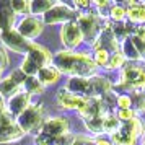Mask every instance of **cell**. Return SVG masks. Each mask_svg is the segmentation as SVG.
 <instances>
[{
    "label": "cell",
    "mask_w": 145,
    "mask_h": 145,
    "mask_svg": "<svg viewBox=\"0 0 145 145\" xmlns=\"http://www.w3.org/2000/svg\"><path fill=\"white\" fill-rule=\"evenodd\" d=\"M38 80L42 85H52V83H56L59 80V69L57 67H51V65L42 67L38 72Z\"/></svg>",
    "instance_id": "16"
},
{
    "label": "cell",
    "mask_w": 145,
    "mask_h": 145,
    "mask_svg": "<svg viewBox=\"0 0 145 145\" xmlns=\"http://www.w3.org/2000/svg\"><path fill=\"white\" fill-rule=\"evenodd\" d=\"M96 145H111L108 140H105V138H99L98 142H96Z\"/></svg>",
    "instance_id": "34"
},
{
    "label": "cell",
    "mask_w": 145,
    "mask_h": 145,
    "mask_svg": "<svg viewBox=\"0 0 145 145\" xmlns=\"http://www.w3.org/2000/svg\"><path fill=\"white\" fill-rule=\"evenodd\" d=\"M25 86H26V91H33V93L42 91V83L38 78H34V77H28L26 82H25Z\"/></svg>",
    "instance_id": "21"
},
{
    "label": "cell",
    "mask_w": 145,
    "mask_h": 145,
    "mask_svg": "<svg viewBox=\"0 0 145 145\" xmlns=\"http://www.w3.org/2000/svg\"><path fill=\"white\" fill-rule=\"evenodd\" d=\"M2 145H10V144H2ZM13 145H16V144H13Z\"/></svg>",
    "instance_id": "36"
},
{
    "label": "cell",
    "mask_w": 145,
    "mask_h": 145,
    "mask_svg": "<svg viewBox=\"0 0 145 145\" xmlns=\"http://www.w3.org/2000/svg\"><path fill=\"white\" fill-rule=\"evenodd\" d=\"M109 62V56H108V51L103 49V47H99L98 51H96V64L99 65H106Z\"/></svg>",
    "instance_id": "23"
},
{
    "label": "cell",
    "mask_w": 145,
    "mask_h": 145,
    "mask_svg": "<svg viewBox=\"0 0 145 145\" xmlns=\"http://www.w3.org/2000/svg\"><path fill=\"white\" fill-rule=\"evenodd\" d=\"M127 16H129V20L131 21H140V5H137V7H132L127 10Z\"/></svg>",
    "instance_id": "25"
},
{
    "label": "cell",
    "mask_w": 145,
    "mask_h": 145,
    "mask_svg": "<svg viewBox=\"0 0 145 145\" xmlns=\"http://www.w3.org/2000/svg\"><path fill=\"white\" fill-rule=\"evenodd\" d=\"M80 29L82 33L85 34V38H88V41L96 39L98 36V31H99V25H98V20L95 15H80Z\"/></svg>",
    "instance_id": "10"
},
{
    "label": "cell",
    "mask_w": 145,
    "mask_h": 145,
    "mask_svg": "<svg viewBox=\"0 0 145 145\" xmlns=\"http://www.w3.org/2000/svg\"><path fill=\"white\" fill-rule=\"evenodd\" d=\"M144 145H145V144H144Z\"/></svg>",
    "instance_id": "38"
},
{
    "label": "cell",
    "mask_w": 145,
    "mask_h": 145,
    "mask_svg": "<svg viewBox=\"0 0 145 145\" xmlns=\"http://www.w3.org/2000/svg\"><path fill=\"white\" fill-rule=\"evenodd\" d=\"M134 42H135V46H137L140 56H145V41L138 39V38H134Z\"/></svg>",
    "instance_id": "30"
},
{
    "label": "cell",
    "mask_w": 145,
    "mask_h": 145,
    "mask_svg": "<svg viewBox=\"0 0 145 145\" xmlns=\"http://www.w3.org/2000/svg\"><path fill=\"white\" fill-rule=\"evenodd\" d=\"M73 15H75V12L70 10L67 5L57 3L44 15V20L49 25H54V23H60V21H69L70 18H73Z\"/></svg>",
    "instance_id": "8"
},
{
    "label": "cell",
    "mask_w": 145,
    "mask_h": 145,
    "mask_svg": "<svg viewBox=\"0 0 145 145\" xmlns=\"http://www.w3.org/2000/svg\"><path fill=\"white\" fill-rule=\"evenodd\" d=\"M105 119L106 118H101V116L86 119V127L93 132H103L105 131Z\"/></svg>",
    "instance_id": "18"
},
{
    "label": "cell",
    "mask_w": 145,
    "mask_h": 145,
    "mask_svg": "<svg viewBox=\"0 0 145 145\" xmlns=\"http://www.w3.org/2000/svg\"><path fill=\"white\" fill-rule=\"evenodd\" d=\"M5 112V105H3V99L0 98V116Z\"/></svg>",
    "instance_id": "33"
},
{
    "label": "cell",
    "mask_w": 145,
    "mask_h": 145,
    "mask_svg": "<svg viewBox=\"0 0 145 145\" xmlns=\"http://www.w3.org/2000/svg\"><path fill=\"white\" fill-rule=\"evenodd\" d=\"M13 10L10 5H0V28L8 31V28L13 25Z\"/></svg>",
    "instance_id": "17"
},
{
    "label": "cell",
    "mask_w": 145,
    "mask_h": 145,
    "mask_svg": "<svg viewBox=\"0 0 145 145\" xmlns=\"http://www.w3.org/2000/svg\"><path fill=\"white\" fill-rule=\"evenodd\" d=\"M131 98L129 96H119L118 98V105L122 108V109H129V106H131Z\"/></svg>",
    "instance_id": "28"
},
{
    "label": "cell",
    "mask_w": 145,
    "mask_h": 145,
    "mask_svg": "<svg viewBox=\"0 0 145 145\" xmlns=\"http://www.w3.org/2000/svg\"><path fill=\"white\" fill-rule=\"evenodd\" d=\"M137 38L142 39V41H145V28H138L137 29Z\"/></svg>",
    "instance_id": "32"
},
{
    "label": "cell",
    "mask_w": 145,
    "mask_h": 145,
    "mask_svg": "<svg viewBox=\"0 0 145 145\" xmlns=\"http://www.w3.org/2000/svg\"><path fill=\"white\" fill-rule=\"evenodd\" d=\"M144 72H145V67H144Z\"/></svg>",
    "instance_id": "37"
},
{
    "label": "cell",
    "mask_w": 145,
    "mask_h": 145,
    "mask_svg": "<svg viewBox=\"0 0 145 145\" xmlns=\"http://www.w3.org/2000/svg\"><path fill=\"white\" fill-rule=\"evenodd\" d=\"M119 118L122 121H132L134 119V112L131 109H122V111H119Z\"/></svg>",
    "instance_id": "29"
},
{
    "label": "cell",
    "mask_w": 145,
    "mask_h": 145,
    "mask_svg": "<svg viewBox=\"0 0 145 145\" xmlns=\"http://www.w3.org/2000/svg\"><path fill=\"white\" fill-rule=\"evenodd\" d=\"M105 131L106 132H118L119 131V121L116 118H112V116H108L105 119Z\"/></svg>",
    "instance_id": "22"
},
{
    "label": "cell",
    "mask_w": 145,
    "mask_h": 145,
    "mask_svg": "<svg viewBox=\"0 0 145 145\" xmlns=\"http://www.w3.org/2000/svg\"><path fill=\"white\" fill-rule=\"evenodd\" d=\"M86 99L88 98H82V96H77L73 93L69 91V88H60L57 91V103L64 108H70V109H78L82 111L86 105Z\"/></svg>",
    "instance_id": "5"
},
{
    "label": "cell",
    "mask_w": 145,
    "mask_h": 145,
    "mask_svg": "<svg viewBox=\"0 0 145 145\" xmlns=\"http://www.w3.org/2000/svg\"><path fill=\"white\" fill-rule=\"evenodd\" d=\"M56 65L60 72L77 75V77H86L95 72V62L86 54H72L67 51H60L56 54Z\"/></svg>",
    "instance_id": "1"
},
{
    "label": "cell",
    "mask_w": 145,
    "mask_h": 145,
    "mask_svg": "<svg viewBox=\"0 0 145 145\" xmlns=\"http://www.w3.org/2000/svg\"><path fill=\"white\" fill-rule=\"evenodd\" d=\"M2 39L5 41V44H7L8 47H12V51H15V52H23V49L28 47L25 38H23L18 31H13V29L3 31Z\"/></svg>",
    "instance_id": "13"
},
{
    "label": "cell",
    "mask_w": 145,
    "mask_h": 145,
    "mask_svg": "<svg viewBox=\"0 0 145 145\" xmlns=\"http://www.w3.org/2000/svg\"><path fill=\"white\" fill-rule=\"evenodd\" d=\"M5 65H7V56L3 52V49L0 47V69H3Z\"/></svg>",
    "instance_id": "31"
},
{
    "label": "cell",
    "mask_w": 145,
    "mask_h": 145,
    "mask_svg": "<svg viewBox=\"0 0 145 145\" xmlns=\"http://www.w3.org/2000/svg\"><path fill=\"white\" fill-rule=\"evenodd\" d=\"M42 122V108L41 106H31L18 118V124L25 132L38 129Z\"/></svg>",
    "instance_id": "3"
},
{
    "label": "cell",
    "mask_w": 145,
    "mask_h": 145,
    "mask_svg": "<svg viewBox=\"0 0 145 145\" xmlns=\"http://www.w3.org/2000/svg\"><path fill=\"white\" fill-rule=\"evenodd\" d=\"M122 77H124V83L129 88H144L145 86V72L140 67H127Z\"/></svg>",
    "instance_id": "9"
},
{
    "label": "cell",
    "mask_w": 145,
    "mask_h": 145,
    "mask_svg": "<svg viewBox=\"0 0 145 145\" xmlns=\"http://www.w3.org/2000/svg\"><path fill=\"white\" fill-rule=\"evenodd\" d=\"M135 129L134 124H124L122 127H119L118 132L112 134V140L118 145H134L135 142Z\"/></svg>",
    "instance_id": "12"
},
{
    "label": "cell",
    "mask_w": 145,
    "mask_h": 145,
    "mask_svg": "<svg viewBox=\"0 0 145 145\" xmlns=\"http://www.w3.org/2000/svg\"><path fill=\"white\" fill-rule=\"evenodd\" d=\"M42 31V23L38 18H25L18 26V33L23 38H36Z\"/></svg>",
    "instance_id": "11"
},
{
    "label": "cell",
    "mask_w": 145,
    "mask_h": 145,
    "mask_svg": "<svg viewBox=\"0 0 145 145\" xmlns=\"http://www.w3.org/2000/svg\"><path fill=\"white\" fill-rule=\"evenodd\" d=\"M137 108L145 111V91H137Z\"/></svg>",
    "instance_id": "27"
},
{
    "label": "cell",
    "mask_w": 145,
    "mask_h": 145,
    "mask_svg": "<svg viewBox=\"0 0 145 145\" xmlns=\"http://www.w3.org/2000/svg\"><path fill=\"white\" fill-rule=\"evenodd\" d=\"M10 7H12V10H13L15 13H28V12H31V3L25 2V0H21V2H12Z\"/></svg>",
    "instance_id": "20"
},
{
    "label": "cell",
    "mask_w": 145,
    "mask_h": 145,
    "mask_svg": "<svg viewBox=\"0 0 145 145\" xmlns=\"http://www.w3.org/2000/svg\"><path fill=\"white\" fill-rule=\"evenodd\" d=\"M67 131H69V122L64 118L47 119L46 122L42 124V134L47 135V137H51V138L60 137V135L67 134Z\"/></svg>",
    "instance_id": "6"
},
{
    "label": "cell",
    "mask_w": 145,
    "mask_h": 145,
    "mask_svg": "<svg viewBox=\"0 0 145 145\" xmlns=\"http://www.w3.org/2000/svg\"><path fill=\"white\" fill-rule=\"evenodd\" d=\"M122 62H124V57H122V54H112V57L109 59V67L111 69H119V67L122 65Z\"/></svg>",
    "instance_id": "24"
},
{
    "label": "cell",
    "mask_w": 145,
    "mask_h": 145,
    "mask_svg": "<svg viewBox=\"0 0 145 145\" xmlns=\"http://www.w3.org/2000/svg\"><path fill=\"white\" fill-rule=\"evenodd\" d=\"M60 36H62V42H64L67 47H77L80 42H82L83 33H82V29H80V25L67 23L65 26L62 28Z\"/></svg>",
    "instance_id": "7"
},
{
    "label": "cell",
    "mask_w": 145,
    "mask_h": 145,
    "mask_svg": "<svg viewBox=\"0 0 145 145\" xmlns=\"http://www.w3.org/2000/svg\"><path fill=\"white\" fill-rule=\"evenodd\" d=\"M23 134H25V131L20 125H16L15 122H12V124H0V144L16 140V138L23 137Z\"/></svg>",
    "instance_id": "14"
},
{
    "label": "cell",
    "mask_w": 145,
    "mask_h": 145,
    "mask_svg": "<svg viewBox=\"0 0 145 145\" xmlns=\"http://www.w3.org/2000/svg\"><path fill=\"white\" fill-rule=\"evenodd\" d=\"M28 101H29V95H28V93L21 91V93H18V95H15L13 98L10 99L8 111L12 112V116H13V114L21 116V114L28 109Z\"/></svg>",
    "instance_id": "15"
},
{
    "label": "cell",
    "mask_w": 145,
    "mask_h": 145,
    "mask_svg": "<svg viewBox=\"0 0 145 145\" xmlns=\"http://www.w3.org/2000/svg\"><path fill=\"white\" fill-rule=\"evenodd\" d=\"M77 5H80V7H88L90 3L88 2H77Z\"/></svg>",
    "instance_id": "35"
},
{
    "label": "cell",
    "mask_w": 145,
    "mask_h": 145,
    "mask_svg": "<svg viewBox=\"0 0 145 145\" xmlns=\"http://www.w3.org/2000/svg\"><path fill=\"white\" fill-rule=\"evenodd\" d=\"M47 62H51V52L46 47L31 42V44H28V56L21 65V72L26 75H34L42 67H46Z\"/></svg>",
    "instance_id": "2"
},
{
    "label": "cell",
    "mask_w": 145,
    "mask_h": 145,
    "mask_svg": "<svg viewBox=\"0 0 145 145\" xmlns=\"http://www.w3.org/2000/svg\"><path fill=\"white\" fill-rule=\"evenodd\" d=\"M54 7V2H31V13H44L46 15Z\"/></svg>",
    "instance_id": "19"
},
{
    "label": "cell",
    "mask_w": 145,
    "mask_h": 145,
    "mask_svg": "<svg viewBox=\"0 0 145 145\" xmlns=\"http://www.w3.org/2000/svg\"><path fill=\"white\" fill-rule=\"evenodd\" d=\"M25 82H26V78H25L23 72H13L0 83V93L12 99L15 95L21 93V86L25 85Z\"/></svg>",
    "instance_id": "4"
},
{
    "label": "cell",
    "mask_w": 145,
    "mask_h": 145,
    "mask_svg": "<svg viewBox=\"0 0 145 145\" xmlns=\"http://www.w3.org/2000/svg\"><path fill=\"white\" fill-rule=\"evenodd\" d=\"M124 15H125V12L122 10L121 7H114L111 10V16H112V20H116V21H121L122 18H124Z\"/></svg>",
    "instance_id": "26"
}]
</instances>
